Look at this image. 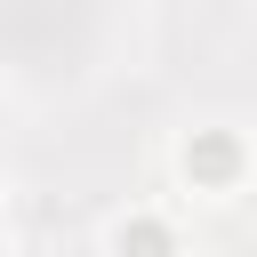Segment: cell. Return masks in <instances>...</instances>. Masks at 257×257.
I'll list each match as a JSON object with an SVG mask.
<instances>
[{"label": "cell", "mask_w": 257, "mask_h": 257, "mask_svg": "<svg viewBox=\"0 0 257 257\" xmlns=\"http://www.w3.org/2000/svg\"><path fill=\"white\" fill-rule=\"evenodd\" d=\"M241 169H249V153H241V137H225V128H201V137L185 145L193 193H225V185H241Z\"/></svg>", "instance_id": "cell-1"}, {"label": "cell", "mask_w": 257, "mask_h": 257, "mask_svg": "<svg viewBox=\"0 0 257 257\" xmlns=\"http://www.w3.org/2000/svg\"><path fill=\"white\" fill-rule=\"evenodd\" d=\"M112 257H177V233L161 217H120L112 225Z\"/></svg>", "instance_id": "cell-2"}]
</instances>
